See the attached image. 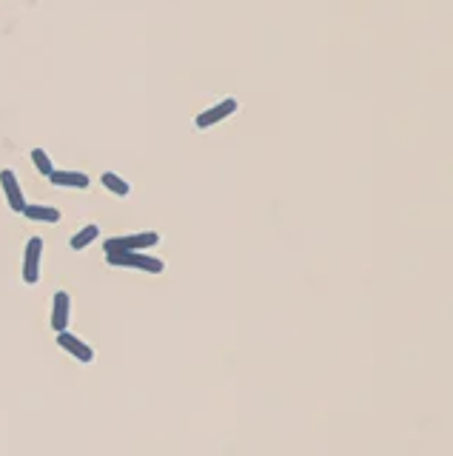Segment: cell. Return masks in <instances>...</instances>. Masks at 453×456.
<instances>
[{
  "instance_id": "1",
  "label": "cell",
  "mask_w": 453,
  "mask_h": 456,
  "mask_svg": "<svg viewBox=\"0 0 453 456\" xmlns=\"http://www.w3.org/2000/svg\"><path fill=\"white\" fill-rule=\"evenodd\" d=\"M106 260L114 268H134V271H146V274L166 271V263L157 260V257H148L143 251H114V254H106Z\"/></svg>"
},
{
  "instance_id": "2",
  "label": "cell",
  "mask_w": 453,
  "mask_h": 456,
  "mask_svg": "<svg viewBox=\"0 0 453 456\" xmlns=\"http://www.w3.org/2000/svg\"><path fill=\"white\" fill-rule=\"evenodd\" d=\"M151 245H160V234L157 231H140V234H126V237H109L103 242L106 254L114 251H146Z\"/></svg>"
},
{
  "instance_id": "3",
  "label": "cell",
  "mask_w": 453,
  "mask_h": 456,
  "mask_svg": "<svg viewBox=\"0 0 453 456\" xmlns=\"http://www.w3.org/2000/svg\"><path fill=\"white\" fill-rule=\"evenodd\" d=\"M239 109V103H237V97H225V100H220L217 106H211V109H205L202 114H197V129H211V126H217V123H223L225 117H231L234 111Z\"/></svg>"
},
{
  "instance_id": "4",
  "label": "cell",
  "mask_w": 453,
  "mask_h": 456,
  "mask_svg": "<svg viewBox=\"0 0 453 456\" xmlns=\"http://www.w3.org/2000/svg\"><path fill=\"white\" fill-rule=\"evenodd\" d=\"M40 254H43V240L32 237L26 242V251H23V279L29 285H34L40 279Z\"/></svg>"
},
{
  "instance_id": "5",
  "label": "cell",
  "mask_w": 453,
  "mask_h": 456,
  "mask_svg": "<svg viewBox=\"0 0 453 456\" xmlns=\"http://www.w3.org/2000/svg\"><path fill=\"white\" fill-rule=\"evenodd\" d=\"M0 186H4V197H6V202H9V209L20 214V212L26 209V197H23V188H20V183H18V177H15L12 169H4V172H0Z\"/></svg>"
},
{
  "instance_id": "6",
  "label": "cell",
  "mask_w": 453,
  "mask_h": 456,
  "mask_svg": "<svg viewBox=\"0 0 453 456\" xmlns=\"http://www.w3.org/2000/svg\"><path fill=\"white\" fill-rule=\"evenodd\" d=\"M57 345L66 351V354H71L77 362H95V348H89L83 340H77L74 334H69V331H60L57 334Z\"/></svg>"
},
{
  "instance_id": "7",
  "label": "cell",
  "mask_w": 453,
  "mask_h": 456,
  "mask_svg": "<svg viewBox=\"0 0 453 456\" xmlns=\"http://www.w3.org/2000/svg\"><path fill=\"white\" fill-rule=\"evenodd\" d=\"M52 328L57 331H69V322H71V297L66 291H57L55 300H52V317H49Z\"/></svg>"
},
{
  "instance_id": "8",
  "label": "cell",
  "mask_w": 453,
  "mask_h": 456,
  "mask_svg": "<svg viewBox=\"0 0 453 456\" xmlns=\"http://www.w3.org/2000/svg\"><path fill=\"white\" fill-rule=\"evenodd\" d=\"M49 183L57 186V188H89L92 180L83 172H60V169H55L49 174Z\"/></svg>"
},
{
  "instance_id": "9",
  "label": "cell",
  "mask_w": 453,
  "mask_h": 456,
  "mask_svg": "<svg viewBox=\"0 0 453 456\" xmlns=\"http://www.w3.org/2000/svg\"><path fill=\"white\" fill-rule=\"evenodd\" d=\"M20 214L32 223H60V212L55 205H26Z\"/></svg>"
},
{
  "instance_id": "10",
  "label": "cell",
  "mask_w": 453,
  "mask_h": 456,
  "mask_svg": "<svg viewBox=\"0 0 453 456\" xmlns=\"http://www.w3.org/2000/svg\"><path fill=\"white\" fill-rule=\"evenodd\" d=\"M97 237H100V228L92 223V226H83V228H80V231L69 240V245H71V251H83V248H89Z\"/></svg>"
},
{
  "instance_id": "11",
  "label": "cell",
  "mask_w": 453,
  "mask_h": 456,
  "mask_svg": "<svg viewBox=\"0 0 453 456\" xmlns=\"http://www.w3.org/2000/svg\"><path fill=\"white\" fill-rule=\"evenodd\" d=\"M100 183L106 186V191H111V194H117V197H129V194H132V186L123 180L120 174H114V172H106V174L100 177Z\"/></svg>"
},
{
  "instance_id": "12",
  "label": "cell",
  "mask_w": 453,
  "mask_h": 456,
  "mask_svg": "<svg viewBox=\"0 0 453 456\" xmlns=\"http://www.w3.org/2000/svg\"><path fill=\"white\" fill-rule=\"evenodd\" d=\"M32 163H34V169L43 174V177H49V174L55 172V163H52L49 151H43V148H34V151H32Z\"/></svg>"
}]
</instances>
